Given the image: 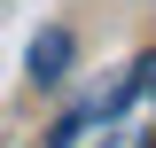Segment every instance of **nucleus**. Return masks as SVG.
Segmentation results:
<instances>
[{
	"label": "nucleus",
	"mask_w": 156,
	"mask_h": 148,
	"mask_svg": "<svg viewBox=\"0 0 156 148\" xmlns=\"http://www.w3.org/2000/svg\"><path fill=\"white\" fill-rule=\"evenodd\" d=\"M148 140H156V55H140L109 93L62 117L47 148H148Z\"/></svg>",
	"instance_id": "1"
},
{
	"label": "nucleus",
	"mask_w": 156,
	"mask_h": 148,
	"mask_svg": "<svg viewBox=\"0 0 156 148\" xmlns=\"http://www.w3.org/2000/svg\"><path fill=\"white\" fill-rule=\"evenodd\" d=\"M31 78H39V86L70 78V31H62V23H47V31L31 39Z\"/></svg>",
	"instance_id": "2"
}]
</instances>
